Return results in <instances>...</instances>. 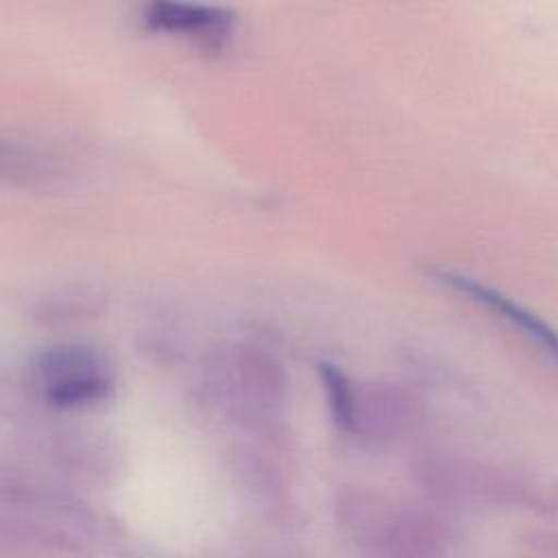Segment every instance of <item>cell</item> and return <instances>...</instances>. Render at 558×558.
I'll list each match as a JSON object with an SVG mask.
<instances>
[{"mask_svg":"<svg viewBox=\"0 0 558 558\" xmlns=\"http://www.w3.org/2000/svg\"><path fill=\"white\" fill-rule=\"evenodd\" d=\"M336 519L360 549L377 558H442L447 549L445 530L436 519L397 510L364 490L342 493Z\"/></svg>","mask_w":558,"mask_h":558,"instance_id":"1","label":"cell"},{"mask_svg":"<svg viewBox=\"0 0 558 558\" xmlns=\"http://www.w3.org/2000/svg\"><path fill=\"white\" fill-rule=\"evenodd\" d=\"M421 482L429 493L449 501L482 499L490 504H536L534 490L521 475L477 462H432L423 469Z\"/></svg>","mask_w":558,"mask_h":558,"instance_id":"2","label":"cell"},{"mask_svg":"<svg viewBox=\"0 0 558 558\" xmlns=\"http://www.w3.org/2000/svg\"><path fill=\"white\" fill-rule=\"evenodd\" d=\"M39 386L54 405H87L111 390V373L105 360L85 347L48 351L37 364Z\"/></svg>","mask_w":558,"mask_h":558,"instance_id":"3","label":"cell"},{"mask_svg":"<svg viewBox=\"0 0 558 558\" xmlns=\"http://www.w3.org/2000/svg\"><path fill=\"white\" fill-rule=\"evenodd\" d=\"M432 277L456 290L462 292L466 299L475 301L477 305L490 310L497 318H501L506 325L514 327L523 338H527L549 362L551 366L558 371V331L547 325L543 318H538L534 312H530L527 307H523L521 303L512 301L510 296H506L504 292L495 290L493 286H486L484 281L469 277L464 272L458 270H449V268H434Z\"/></svg>","mask_w":558,"mask_h":558,"instance_id":"4","label":"cell"},{"mask_svg":"<svg viewBox=\"0 0 558 558\" xmlns=\"http://www.w3.org/2000/svg\"><path fill=\"white\" fill-rule=\"evenodd\" d=\"M144 22L155 31L185 33L209 44L229 35L231 28V15L222 9L170 2L150 4L144 13Z\"/></svg>","mask_w":558,"mask_h":558,"instance_id":"5","label":"cell"},{"mask_svg":"<svg viewBox=\"0 0 558 558\" xmlns=\"http://www.w3.org/2000/svg\"><path fill=\"white\" fill-rule=\"evenodd\" d=\"M554 504H556V506H558V486H556V488H554Z\"/></svg>","mask_w":558,"mask_h":558,"instance_id":"6","label":"cell"}]
</instances>
